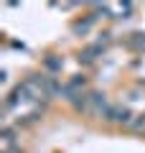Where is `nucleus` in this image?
Wrapping results in <instances>:
<instances>
[{"label":"nucleus","mask_w":145,"mask_h":153,"mask_svg":"<svg viewBox=\"0 0 145 153\" xmlns=\"http://www.w3.org/2000/svg\"><path fill=\"white\" fill-rule=\"evenodd\" d=\"M69 102L74 105V110H79V112H89V92H79V94H74Z\"/></svg>","instance_id":"7ed1b4c3"},{"label":"nucleus","mask_w":145,"mask_h":153,"mask_svg":"<svg viewBox=\"0 0 145 153\" xmlns=\"http://www.w3.org/2000/svg\"><path fill=\"white\" fill-rule=\"evenodd\" d=\"M107 110H109V102H107V97H104V94L89 92V112H94V115H99V117H104V115H107Z\"/></svg>","instance_id":"f03ea898"},{"label":"nucleus","mask_w":145,"mask_h":153,"mask_svg":"<svg viewBox=\"0 0 145 153\" xmlns=\"http://www.w3.org/2000/svg\"><path fill=\"white\" fill-rule=\"evenodd\" d=\"M61 66H64V61H61V59H54V56H48V59H46V69L61 71Z\"/></svg>","instance_id":"423d86ee"},{"label":"nucleus","mask_w":145,"mask_h":153,"mask_svg":"<svg viewBox=\"0 0 145 153\" xmlns=\"http://www.w3.org/2000/svg\"><path fill=\"white\" fill-rule=\"evenodd\" d=\"M5 153H21L18 148H5Z\"/></svg>","instance_id":"6e6552de"},{"label":"nucleus","mask_w":145,"mask_h":153,"mask_svg":"<svg viewBox=\"0 0 145 153\" xmlns=\"http://www.w3.org/2000/svg\"><path fill=\"white\" fill-rule=\"evenodd\" d=\"M132 128H135V130H145V115H135Z\"/></svg>","instance_id":"0eeeda50"},{"label":"nucleus","mask_w":145,"mask_h":153,"mask_svg":"<svg viewBox=\"0 0 145 153\" xmlns=\"http://www.w3.org/2000/svg\"><path fill=\"white\" fill-rule=\"evenodd\" d=\"M104 120H109V123H122V125H132L135 115L130 112L127 105H109L107 115H104Z\"/></svg>","instance_id":"f257e3e1"},{"label":"nucleus","mask_w":145,"mask_h":153,"mask_svg":"<svg viewBox=\"0 0 145 153\" xmlns=\"http://www.w3.org/2000/svg\"><path fill=\"white\" fill-rule=\"evenodd\" d=\"M127 44H130V49H135V51H145V33H130Z\"/></svg>","instance_id":"20e7f679"},{"label":"nucleus","mask_w":145,"mask_h":153,"mask_svg":"<svg viewBox=\"0 0 145 153\" xmlns=\"http://www.w3.org/2000/svg\"><path fill=\"white\" fill-rule=\"evenodd\" d=\"M3 146L5 148H13V143H16V130H13V128H3Z\"/></svg>","instance_id":"39448f33"}]
</instances>
